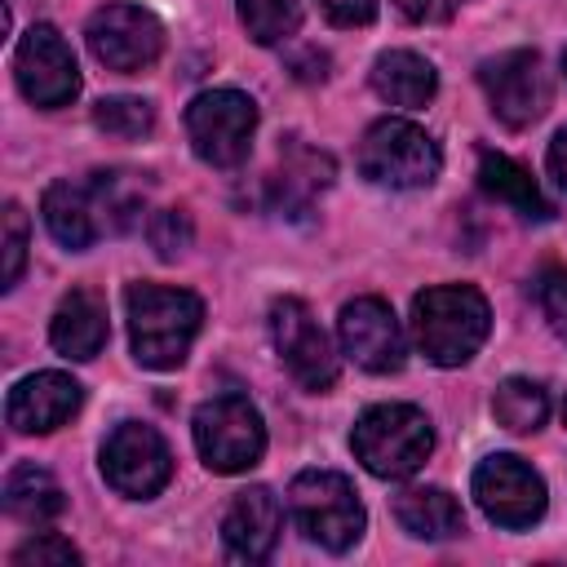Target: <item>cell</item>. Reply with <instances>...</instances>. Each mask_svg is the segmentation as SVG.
Instances as JSON below:
<instances>
[{"instance_id": "6da1fadb", "label": "cell", "mask_w": 567, "mask_h": 567, "mask_svg": "<svg viewBox=\"0 0 567 567\" xmlns=\"http://www.w3.org/2000/svg\"><path fill=\"white\" fill-rule=\"evenodd\" d=\"M128 306V337H133V354L142 368L168 372L186 359L190 341L204 328V301L186 288H168V284H128L124 292Z\"/></svg>"}, {"instance_id": "7a4b0ae2", "label": "cell", "mask_w": 567, "mask_h": 567, "mask_svg": "<svg viewBox=\"0 0 567 567\" xmlns=\"http://www.w3.org/2000/svg\"><path fill=\"white\" fill-rule=\"evenodd\" d=\"M487 328H492L487 297L470 284H439L416 292L412 301V337L421 354L439 368H456L474 359L478 346L487 341Z\"/></svg>"}, {"instance_id": "3957f363", "label": "cell", "mask_w": 567, "mask_h": 567, "mask_svg": "<svg viewBox=\"0 0 567 567\" xmlns=\"http://www.w3.org/2000/svg\"><path fill=\"white\" fill-rule=\"evenodd\" d=\"M350 447L368 474L412 478L434 452V430H430L425 412L412 403H377L354 421Z\"/></svg>"}, {"instance_id": "277c9868", "label": "cell", "mask_w": 567, "mask_h": 567, "mask_svg": "<svg viewBox=\"0 0 567 567\" xmlns=\"http://www.w3.org/2000/svg\"><path fill=\"white\" fill-rule=\"evenodd\" d=\"M288 509L301 536L332 554L350 549L363 536V501L337 470H301L288 487Z\"/></svg>"}, {"instance_id": "5b68a950", "label": "cell", "mask_w": 567, "mask_h": 567, "mask_svg": "<svg viewBox=\"0 0 567 567\" xmlns=\"http://www.w3.org/2000/svg\"><path fill=\"white\" fill-rule=\"evenodd\" d=\"M439 146L412 120H377L359 142V173L390 190H416L439 177Z\"/></svg>"}, {"instance_id": "8992f818", "label": "cell", "mask_w": 567, "mask_h": 567, "mask_svg": "<svg viewBox=\"0 0 567 567\" xmlns=\"http://www.w3.org/2000/svg\"><path fill=\"white\" fill-rule=\"evenodd\" d=\"M190 434H195V447L213 474H239V470L257 465L266 452L261 412L244 394H217V399L199 403Z\"/></svg>"}, {"instance_id": "52a82bcc", "label": "cell", "mask_w": 567, "mask_h": 567, "mask_svg": "<svg viewBox=\"0 0 567 567\" xmlns=\"http://www.w3.org/2000/svg\"><path fill=\"white\" fill-rule=\"evenodd\" d=\"M252 133H257V102L239 89H208L186 106V137L195 155L213 168L244 164Z\"/></svg>"}, {"instance_id": "ba28073f", "label": "cell", "mask_w": 567, "mask_h": 567, "mask_svg": "<svg viewBox=\"0 0 567 567\" xmlns=\"http://www.w3.org/2000/svg\"><path fill=\"white\" fill-rule=\"evenodd\" d=\"M102 478L120 496H133V501L164 492L173 478V452H168L164 434L155 425H142V421L115 425L102 443Z\"/></svg>"}, {"instance_id": "9c48e42d", "label": "cell", "mask_w": 567, "mask_h": 567, "mask_svg": "<svg viewBox=\"0 0 567 567\" xmlns=\"http://www.w3.org/2000/svg\"><path fill=\"white\" fill-rule=\"evenodd\" d=\"M89 49L106 71L120 75H137L146 71L159 53H164V27L155 13H146L142 4H124L111 0L89 18Z\"/></svg>"}, {"instance_id": "30bf717a", "label": "cell", "mask_w": 567, "mask_h": 567, "mask_svg": "<svg viewBox=\"0 0 567 567\" xmlns=\"http://www.w3.org/2000/svg\"><path fill=\"white\" fill-rule=\"evenodd\" d=\"M13 75H18L22 97L31 106H40V111H58L80 93L75 53L58 35V27H49V22L27 27V35L13 49Z\"/></svg>"}, {"instance_id": "8fae6325", "label": "cell", "mask_w": 567, "mask_h": 567, "mask_svg": "<svg viewBox=\"0 0 567 567\" xmlns=\"http://www.w3.org/2000/svg\"><path fill=\"white\" fill-rule=\"evenodd\" d=\"M478 84L492 102V115L509 128H527L549 111V71L540 53L532 49H509L501 58H487L478 66Z\"/></svg>"}, {"instance_id": "7c38bea8", "label": "cell", "mask_w": 567, "mask_h": 567, "mask_svg": "<svg viewBox=\"0 0 567 567\" xmlns=\"http://www.w3.org/2000/svg\"><path fill=\"white\" fill-rule=\"evenodd\" d=\"M270 341L297 385L328 390L337 381V350L301 297H279L270 306Z\"/></svg>"}, {"instance_id": "4fadbf2b", "label": "cell", "mask_w": 567, "mask_h": 567, "mask_svg": "<svg viewBox=\"0 0 567 567\" xmlns=\"http://www.w3.org/2000/svg\"><path fill=\"white\" fill-rule=\"evenodd\" d=\"M470 487H474L478 509L496 527H532L545 514V483L523 456L496 452V456L478 461Z\"/></svg>"}, {"instance_id": "5bb4252c", "label": "cell", "mask_w": 567, "mask_h": 567, "mask_svg": "<svg viewBox=\"0 0 567 567\" xmlns=\"http://www.w3.org/2000/svg\"><path fill=\"white\" fill-rule=\"evenodd\" d=\"M341 354H350L363 372H399L403 368V328L381 297H354L337 319Z\"/></svg>"}, {"instance_id": "9a60e30c", "label": "cell", "mask_w": 567, "mask_h": 567, "mask_svg": "<svg viewBox=\"0 0 567 567\" xmlns=\"http://www.w3.org/2000/svg\"><path fill=\"white\" fill-rule=\"evenodd\" d=\"M80 399H84V390H80L75 377H66V372H35V377H22L9 390L4 421L18 434H53L58 425H66L80 412Z\"/></svg>"}, {"instance_id": "2e32d148", "label": "cell", "mask_w": 567, "mask_h": 567, "mask_svg": "<svg viewBox=\"0 0 567 567\" xmlns=\"http://www.w3.org/2000/svg\"><path fill=\"white\" fill-rule=\"evenodd\" d=\"M279 532H284V509H279V501H275L270 487H244V492H235V501L221 514V540L244 563L270 558L275 545H279Z\"/></svg>"}, {"instance_id": "e0dca14e", "label": "cell", "mask_w": 567, "mask_h": 567, "mask_svg": "<svg viewBox=\"0 0 567 567\" xmlns=\"http://www.w3.org/2000/svg\"><path fill=\"white\" fill-rule=\"evenodd\" d=\"M40 213H44L49 235H53L62 248H71V252H80V248H89L97 235H106L93 177H89V182H53V186L44 190V199H40Z\"/></svg>"}, {"instance_id": "ac0fdd59", "label": "cell", "mask_w": 567, "mask_h": 567, "mask_svg": "<svg viewBox=\"0 0 567 567\" xmlns=\"http://www.w3.org/2000/svg\"><path fill=\"white\" fill-rule=\"evenodd\" d=\"M111 337V323H106V297L97 288H71L58 310H53V323H49V341L58 354L66 359H93Z\"/></svg>"}, {"instance_id": "d6986e66", "label": "cell", "mask_w": 567, "mask_h": 567, "mask_svg": "<svg viewBox=\"0 0 567 567\" xmlns=\"http://www.w3.org/2000/svg\"><path fill=\"white\" fill-rule=\"evenodd\" d=\"M372 89H377L381 102L416 111V106H425V102L434 97L439 75H434V66H430L421 53H412V49H390V53H381V58L372 62Z\"/></svg>"}, {"instance_id": "ffe728a7", "label": "cell", "mask_w": 567, "mask_h": 567, "mask_svg": "<svg viewBox=\"0 0 567 567\" xmlns=\"http://www.w3.org/2000/svg\"><path fill=\"white\" fill-rule=\"evenodd\" d=\"M394 518L408 536L416 540H452L465 532V514L456 505V496H447L443 487H408L394 496Z\"/></svg>"}, {"instance_id": "44dd1931", "label": "cell", "mask_w": 567, "mask_h": 567, "mask_svg": "<svg viewBox=\"0 0 567 567\" xmlns=\"http://www.w3.org/2000/svg\"><path fill=\"white\" fill-rule=\"evenodd\" d=\"M478 186H483L492 199L509 204L514 213H523V217H532V221H545V217L554 213L549 199L540 195L536 177H532L523 164H514L509 155H501V151H478Z\"/></svg>"}, {"instance_id": "7402d4cb", "label": "cell", "mask_w": 567, "mask_h": 567, "mask_svg": "<svg viewBox=\"0 0 567 567\" xmlns=\"http://www.w3.org/2000/svg\"><path fill=\"white\" fill-rule=\"evenodd\" d=\"M4 509L27 527H49L66 509V492L49 470L27 461V465L9 470V478H4Z\"/></svg>"}, {"instance_id": "603a6c76", "label": "cell", "mask_w": 567, "mask_h": 567, "mask_svg": "<svg viewBox=\"0 0 567 567\" xmlns=\"http://www.w3.org/2000/svg\"><path fill=\"white\" fill-rule=\"evenodd\" d=\"M492 412H496V421H501L505 430H514V434H532V430H540L545 416H549V394H545L540 381L509 377V381L496 385V394H492Z\"/></svg>"}, {"instance_id": "cb8c5ba5", "label": "cell", "mask_w": 567, "mask_h": 567, "mask_svg": "<svg viewBox=\"0 0 567 567\" xmlns=\"http://www.w3.org/2000/svg\"><path fill=\"white\" fill-rule=\"evenodd\" d=\"M239 22L257 44H279L301 27V0H239Z\"/></svg>"}, {"instance_id": "d4e9b609", "label": "cell", "mask_w": 567, "mask_h": 567, "mask_svg": "<svg viewBox=\"0 0 567 567\" xmlns=\"http://www.w3.org/2000/svg\"><path fill=\"white\" fill-rule=\"evenodd\" d=\"M93 124L106 133V137H120V142H137L155 128V111L146 97H102L93 106Z\"/></svg>"}, {"instance_id": "484cf974", "label": "cell", "mask_w": 567, "mask_h": 567, "mask_svg": "<svg viewBox=\"0 0 567 567\" xmlns=\"http://www.w3.org/2000/svg\"><path fill=\"white\" fill-rule=\"evenodd\" d=\"M146 235H151V248H155L164 261H173L177 252H186L190 239H195L190 217H186L182 208H159V213L146 221Z\"/></svg>"}, {"instance_id": "4316f807", "label": "cell", "mask_w": 567, "mask_h": 567, "mask_svg": "<svg viewBox=\"0 0 567 567\" xmlns=\"http://www.w3.org/2000/svg\"><path fill=\"white\" fill-rule=\"evenodd\" d=\"M75 563H80V549L53 532L31 536L27 545L13 549V567H75Z\"/></svg>"}, {"instance_id": "83f0119b", "label": "cell", "mask_w": 567, "mask_h": 567, "mask_svg": "<svg viewBox=\"0 0 567 567\" xmlns=\"http://www.w3.org/2000/svg\"><path fill=\"white\" fill-rule=\"evenodd\" d=\"M27 266V213L18 204H4V288L22 279Z\"/></svg>"}, {"instance_id": "f1b7e54d", "label": "cell", "mask_w": 567, "mask_h": 567, "mask_svg": "<svg viewBox=\"0 0 567 567\" xmlns=\"http://www.w3.org/2000/svg\"><path fill=\"white\" fill-rule=\"evenodd\" d=\"M536 301H540L549 328L567 341V266H554V270L540 275V284H536Z\"/></svg>"}, {"instance_id": "f546056e", "label": "cell", "mask_w": 567, "mask_h": 567, "mask_svg": "<svg viewBox=\"0 0 567 567\" xmlns=\"http://www.w3.org/2000/svg\"><path fill=\"white\" fill-rule=\"evenodd\" d=\"M337 27H363L377 18V0H319Z\"/></svg>"}, {"instance_id": "4dcf8cb0", "label": "cell", "mask_w": 567, "mask_h": 567, "mask_svg": "<svg viewBox=\"0 0 567 567\" xmlns=\"http://www.w3.org/2000/svg\"><path fill=\"white\" fill-rule=\"evenodd\" d=\"M394 4H399V13L412 18V22H447L465 0H394Z\"/></svg>"}, {"instance_id": "1f68e13d", "label": "cell", "mask_w": 567, "mask_h": 567, "mask_svg": "<svg viewBox=\"0 0 567 567\" xmlns=\"http://www.w3.org/2000/svg\"><path fill=\"white\" fill-rule=\"evenodd\" d=\"M549 173H554L558 186L567 190V128H558L554 142H549Z\"/></svg>"}, {"instance_id": "d6a6232c", "label": "cell", "mask_w": 567, "mask_h": 567, "mask_svg": "<svg viewBox=\"0 0 567 567\" xmlns=\"http://www.w3.org/2000/svg\"><path fill=\"white\" fill-rule=\"evenodd\" d=\"M563 421H567V403H563Z\"/></svg>"}, {"instance_id": "836d02e7", "label": "cell", "mask_w": 567, "mask_h": 567, "mask_svg": "<svg viewBox=\"0 0 567 567\" xmlns=\"http://www.w3.org/2000/svg\"><path fill=\"white\" fill-rule=\"evenodd\" d=\"M563 71H567V58H563Z\"/></svg>"}]
</instances>
